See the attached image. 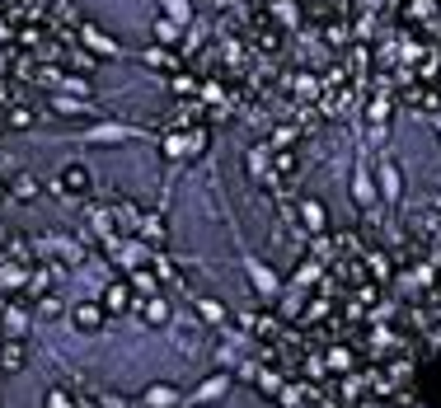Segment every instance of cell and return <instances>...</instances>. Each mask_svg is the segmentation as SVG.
Segmentation results:
<instances>
[{
  "label": "cell",
  "mask_w": 441,
  "mask_h": 408,
  "mask_svg": "<svg viewBox=\"0 0 441 408\" xmlns=\"http://www.w3.org/2000/svg\"><path fill=\"white\" fill-rule=\"evenodd\" d=\"M57 183H62L66 197H85V192H90V169H85V164H66Z\"/></svg>",
  "instance_id": "6da1fadb"
},
{
  "label": "cell",
  "mask_w": 441,
  "mask_h": 408,
  "mask_svg": "<svg viewBox=\"0 0 441 408\" xmlns=\"http://www.w3.org/2000/svg\"><path fill=\"white\" fill-rule=\"evenodd\" d=\"M0 366L5 371H24L29 366V347L19 343V338H0Z\"/></svg>",
  "instance_id": "7a4b0ae2"
},
{
  "label": "cell",
  "mask_w": 441,
  "mask_h": 408,
  "mask_svg": "<svg viewBox=\"0 0 441 408\" xmlns=\"http://www.w3.org/2000/svg\"><path fill=\"white\" fill-rule=\"evenodd\" d=\"M71 319H76V329H80V333H94L99 324H104V305L85 300V305H76V310H71Z\"/></svg>",
  "instance_id": "3957f363"
},
{
  "label": "cell",
  "mask_w": 441,
  "mask_h": 408,
  "mask_svg": "<svg viewBox=\"0 0 441 408\" xmlns=\"http://www.w3.org/2000/svg\"><path fill=\"white\" fill-rule=\"evenodd\" d=\"M127 305H132V291H127V282H113L108 291H104V310H108V314H122Z\"/></svg>",
  "instance_id": "277c9868"
},
{
  "label": "cell",
  "mask_w": 441,
  "mask_h": 408,
  "mask_svg": "<svg viewBox=\"0 0 441 408\" xmlns=\"http://www.w3.org/2000/svg\"><path fill=\"white\" fill-rule=\"evenodd\" d=\"M366 272H376V282H390V277H394V258L376 249L371 258H366Z\"/></svg>",
  "instance_id": "5b68a950"
},
{
  "label": "cell",
  "mask_w": 441,
  "mask_h": 408,
  "mask_svg": "<svg viewBox=\"0 0 441 408\" xmlns=\"http://www.w3.org/2000/svg\"><path fill=\"white\" fill-rule=\"evenodd\" d=\"M380 188H385V197H399V169H394L390 160L380 164Z\"/></svg>",
  "instance_id": "8992f818"
},
{
  "label": "cell",
  "mask_w": 441,
  "mask_h": 408,
  "mask_svg": "<svg viewBox=\"0 0 441 408\" xmlns=\"http://www.w3.org/2000/svg\"><path fill=\"white\" fill-rule=\"evenodd\" d=\"M300 216H305V230H315V235L324 230V206H319V202H305V206H300Z\"/></svg>",
  "instance_id": "52a82bcc"
},
{
  "label": "cell",
  "mask_w": 441,
  "mask_h": 408,
  "mask_svg": "<svg viewBox=\"0 0 441 408\" xmlns=\"http://www.w3.org/2000/svg\"><path fill=\"white\" fill-rule=\"evenodd\" d=\"M10 192H15V197H24V202H29V197H38V178H33V174H19L15 183H10Z\"/></svg>",
  "instance_id": "ba28073f"
},
{
  "label": "cell",
  "mask_w": 441,
  "mask_h": 408,
  "mask_svg": "<svg viewBox=\"0 0 441 408\" xmlns=\"http://www.w3.org/2000/svg\"><path fill=\"white\" fill-rule=\"evenodd\" d=\"M38 314H43V319H57V314H62V300L43 291V296H38Z\"/></svg>",
  "instance_id": "9c48e42d"
},
{
  "label": "cell",
  "mask_w": 441,
  "mask_h": 408,
  "mask_svg": "<svg viewBox=\"0 0 441 408\" xmlns=\"http://www.w3.org/2000/svg\"><path fill=\"white\" fill-rule=\"evenodd\" d=\"M141 235H150L155 244H164V220H160V216H146L141 220Z\"/></svg>",
  "instance_id": "30bf717a"
},
{
  "label": "cell",
  "mask_w": 441,
  "mask_h": 408,
  "mask_svg": "<svg viewBox=\"0 0 441 408\" xmlns=\"http://www.w3.org/2000/svg\"><path fill=\"white\" fill-rule=\"evenodd\" d=\"M146 319H150V324H164V319H169V305H164V300H146Z\"/></svg>",
  "instance_id": "8fae6325"
},
{
  "label": "cell",
  "mask_w": 441,
  "mask_h": 408,
  "mask_svg": "<svg viewBox=\"0 0 441 408\" xmlns=\"http://www.w3.org/2000/svg\"><path fill=\"white\" fill-rule=\"evenodd\" d=\"M225 385H230V380H225V376H216V380H206L202 390H197V399H216V394H225Z\"/></svg>",
  "instance_id": "7c38bea8"
},
{
  "label": "cell",
  "mask_w": 441,
  "mask_h": 408,
  "mask_svg": "<svg viewBox=\"0 0 441 408\" xmlns=\"http://www.w3.org/2000/svg\"><path fill=\"white\" fill-rule=\"evenodd\" d=\"M85 38H90V48H94V52H108V57L118 52V48L108 43V38H104V33H94V29H85Z\"/></svg>",
  "instance_id": "4fadbf2b"
},
{
  "label": "cell",
  "mask_w": 441,
  "mask_h": 408,
  "mask_svg": "<svg viewBox=\"0 0 441 408\" xmlns=\"http://www.w3.org/2000/svg\"><path fill=\"white\" fill-rule=\"evenodd\" d=\"M48 408H76V399H71V390H52L48 394Z\"/></svg>",
  "instance_id": "5bb4252c"
},
{
  "label": "cell",
  "mask_w": 441,
  "mask_h": 408,
  "mask_svg": "<svg viewBox=\"0 0 441 408\" xmlns=\"http://www.w3.org/2000/svg\"><path fill=\"white\" fill-rule=\"evenodd\" d=\"M197 310H202V319H225V305H216V300H202Z\"/></svg>",
  "instance_id": "9a60e30c"
},
{
  "label": "cell",
  "mask_w": 441,
  "mask_h": 408,
  "mask_svg": "<svg viewBox=\"0 0 441 408\" xmlns=\"http://www.w3.org/2000/svg\"><path fill=\"white\" fill-rule=\"evenodd\" d=\"M385 118H390V104H385V99H376V104H371V122H385Z\"/></svg>",
  "instance_id": "2e32d148"
},
{
  "label": "cell",
  "mask_w": 441,
  "mask_h": 408,
  "mask_svg": "<svg viewBox=\"0 0 441 408\" xmlns=\"http://www.w3.org/2000/svg\"><path fill=\"white\" fill-rule=\"evenodd\" d=\"M57 113H66V118H85V104H66V99H57Z\"/></svg>",
  "instance_id": "e0dca14e"
},
{
  "label": "cell",
  "mask_w": 441,
  "mask_h": 408,
  "mask_svg": "<svg viewBox=\"0 0 441 408\" xmlns=\"http://www.w3.org/2000/svg\"><path fill=\"white\" fill-rule=\"evenodd\" d=\"M169 15H174V19H188V15H192L188 0H169Z\"/></svg>",
  "instance_id": "ac0fdd59"
},
{
  "label": "cell",
  "mask_w": 441,
  "mask_h": 408,
  "mask_svg": "<svg viewBox=\"0 0 441 408\" xmlns=\"http://www.w3.org/2000/svg\"><path fill=\"white\" fill-rule=\"evenodd\" d=\"M253 282L263 286V291H272V277H268V272H263V267H258V263H253Z\"/></svg>",
  "instance_id": "d6986e66"
},
{
  "label": "cell",
  "mask_w": 441,
  "mask_h": 408,
  "mask_svg": "<svg viewBox=\"0 0 441 408\" xmlns=\"http://www.w3.org/2000/svg\"><path fill=\"white\" fill-rule=\"evenodd\" d=\"M10 122H15V127H29L33 118H29V113H24V108H10Z\"/></svg>",
  "instance_id": "ffe728a7"
},
{
  "label": "cell",
  "mask_w": 441,
  "mask_h": 408,
  "mask_svg": "<svg viewBox=\"0 0 441 408\" xmlns=\"http://www.w3.org/2000/svg\"><path fill=\"white\" fill-rule=\"evenodd\" d=\"M5 38H10V29H5V24H0V43H5Z\"/></svg>",
  "instance_id": "44dd1931"
},
{
  "label": "cell",
  "mask_w": 441,
  "mask_h": 408,
  "mask_svg": "<svg viewBox=\"0 0 441 408\" xmlns=\"http://www.w3.org/2000/svg\"><path fill=\"white\" fill-rule=\"evenodd\" d=\"M0 197H5V183H0Z\"/></svg>",
  "instance_id": "7402d4cb"
},
{
  "label": "cell",
  "mask_w": 441,
  "mask_h": 408,
  "mask_svg": "<svg viewBox=\"0 0 441 408\" xmlns=\"http://www.w3.org/2000/svg\"><path fill=\"white\" fill-rule=\"evenodd\" d=\"M0 310H5V300H0Z\"/></svg>",
  "instance_id": "603a6c76"
},
{
  "label": "cell",
  "mask_w": 441,
  "mask_h": 408,
  "mask_svg": "<svg viewBox=\"0 0 441 408\" xmlns=\"http://www.w3.org/2000/svg\"><path fill=\"white\" fill-rule=\"evenodd\" d=\"M0 239H5V235H0Z\"/></svg>",
  "instance_id": "cb8c5ba5"
}]
</instances>
